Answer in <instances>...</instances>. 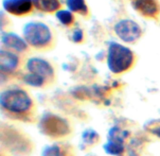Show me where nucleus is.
<instances>
[{"label": "nucleus", "mask_w": 160, "mask_h": 156, "mask_svg": "<svg viewBox=\"0 0 160 156\" xmlns=\"http://www.w3.org/2000/svg\"><path fill=\"white\" fill-rule=\"evenodd\" d=\"M132 62H134V54L128 48L116 42H112L109 44L107 65L112 72H124L132 66Z\"/></svg>", "instance_id": "1"}, {"label": "nucleus", "mask_w": 160, "mask_h": 156, "mask_svg": "<svg viewBox=\"0 0 160 156\" xmlns=\"http://www.w3.org/2000/svg\"><path fill=\"white\" fill-rule=\"evenodd\" d=\"M2 107L12 113H22L31 107L32 101L26 91L21 89H9L1 94Z\"/></svg>", "instance_id": "2"}, {"label": "nucleus", "mask_w": 160, "mask_h": 156, "mask_svg": "<svg viewBox=\"0 0 160 156\" xmlns=\"http://www.w3.org/2000/svg\"><path fill=\"white\" fill-rule=\"evenodd\" d=\"M23 37L33 47L42 48L50 44L51 32L42 23H29L23 27Z\"/></svg>", "instance_id": "3"}, {"label": "nucleus", "mask_w": 160, "mask_h": 156, "mask_svg": "<svg viewBox=\"0 0 160 156\" xmlns=\"http://www.w3.org/2000/svg\"><path fill=\"white\" fill-rule=\"evenodd\" d=\"M115 32L123 42L132 43L137 40L141 35V29L138 24L129 19L120 20L115 26Z\"/></svg>", "instance_id": "4"}, {"label": "nucleus", "mask_w": 160, "mask_h": 156, "mask_svg": "<svg viewBox=\"0 0 160 156\" xmlns=\"http://www.w3.org/2000/svg\"><path fill=\"white\" fill-rule=\"evenodd\" d=\"M127 136V132L122 131L118 127H112L109 132V139L105 144L104 150L107 154L119 155L123 151V139Z\"/></svg>", "instance_id": "5"}, {"label": "nucleus", "mask_w": 160, "mask_h": 156, "mask_svg": "<svg viewBox=\"0 0 160 156\" xmlns=\"http://www.w3.org/2000/svg\"><path fill=\"white\" fill-rule=\"evenodd\" d=\"M27 69L31 73L38 75L42 78H51L53 75V68L48 62L38 57H32L27 63Z\"/></svg>", "instance_id": "6"}, {"label": "nucleus", "mask_w": 160, "mask_h": 156, "mask_svg": "<svg viewBox=\"0 0 160 156\" xmlns=\"http://www.w3.org/2000/svg\"><path fill=\"white\" fill-rule=\"evenodd\" d=\"M32 0H3L2 5L7 12L13 15H23L32 9Z\"/></svg>", "instance_id": "7"}, {"label": "nucleus", "mask_w": 160, "mask_h": 156, "mask_svg": "<svg viewBox=\"0 0 160 156\" xmlns=\"http://www.w3.org/2000/svg\"><path fill=\"white\" fill-rule=\"evenodd\" d=\"M132 5L138 12L148 17H155L160 11L157 0H135Z\"/></svg>", "instance_id": "8"}, {"label": "nucleus", "mask_w": 160, "mask_h": 156, "mask_svg": "<svg viewBox=\"0 0 160 156\" xmlns=\"http://www.w3.org/2000/svg\"><path fill=\"white\" fill-rule=\"evenodd\" d=\"M2 44L8 48L14 49L16 51H24L27 49V43L15 33H4L2 35Z\"/></svg>", "instance_id": "9"}, {"label": "nucleus", "mask_w": 160, "mask_h": 156, "mask_svg": "<svg viewBox=\"0 0 160 156\" xmlns=\"http://www.w3.org/2000/svg\"><path fill=\"white\" fill-rule=\"evenodd\" d=\"M1 71L3 72H11L15 70L18 65V56L12 52L1 50Z\"/></svg>", "instance_id": "10"}, {"label": "nucleus", "mask_w": 160, "mask_h": 156, "mask_svg": "<svg viewBox=\"0 0 160 156\" xmlns=\"http://www.w3.org/2000/svg\"><path fill=\"white\" fill-rule=\"evenodd\" d=\"M34 7L42 12H53L59 8L58 0H32Z\"/></svg>", "instance_id": "11"}, {"label": "nucleus", "mask_w": 160, "mask_h": 156, "mask_svg": "<svg viewBox=\"0 0 160 156\" xmlns=\"http://www.w3.org/2000/svg\"><path fill=\"white\" fill-rule=\"evenodd\" d=\"M67 7L72 12H78L85 15L87 13V7H86L84 0H66Z\"/></svg>", "instance_id": "12"}, {"label": "nucleus", "mask_w": 160, "mask_h": 156, "mask_svg": "<svg viewBox=\"0 0 160 156\" xmlns=\"http://www.w3.org/2000/svg\"><path fill=\"white\" fill-rule=\"evenodd\" d=\"M23 81H24V83H27L28 85L39 87L44 84L45 78H42V76H40L38 75H35V73L30 72L29 75H26L23 76Z\"/></svg>", "instance_id": "13"}, {"label": "nucleus", "mask_w": 160, "mask_h": 156, "mask_svg": "<svg viewBox=\"0 0 160 156\" xmlns=\"http://www.w3.org/2000/svg\"><path fill=\"white\" fill-rule=\"evenodd\" d=\"M56 18L61 21V23L65 24V26H69L73 21V15L71 12L65 10H59L56 12Z\"/></svg>", "instance_id": "14"}, {"label": "nucleus", "mask_w": 160, "mask_h": 156, "mask_svg": "<svg viewBox=\"0 0 160 156\" xmlns=\"http://www.w3.org/2000/svg\"><path fill=\"white\" fill-rule=\"evenodd\" d=\"M42 156H63L61 149L58 146H51L45 148L42 151Z\"/></svg>", "instance_id": "15"}, {"label": "nucleus", "mask_w": 160, "mask_h": 156, "mask_svg": "<svg viewBox=\"0 0 160 156\" xmlns=\"http://www.w3.org/2000/svg\"><path fill=\"white\" fill-rule=\"evenodd\" d=\"M98 137V134L94 132V131L91 130H87L86 132H84L83 134V138L87 143H90V142H93Z\"/></svg>", "instance_id": "16"}, {"label": "nucleus", "mask_w": 160, "mask_h": 156, "mask_svg": "<svg viewBox=\"0 0 160 156\" xmlns=\"http://www.w3.org/2000/svg\"><path fill=\"white\" fill-rule=\"evenodd\" d=\"M82 39H83L82 30H80V29L74 30V32H73V34H72V40H73V42L78 43V42H82Z\"/></svg>", "instance_id": "17"}]
</instances>
